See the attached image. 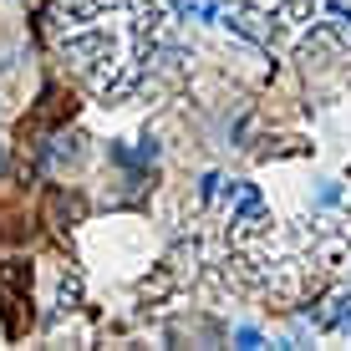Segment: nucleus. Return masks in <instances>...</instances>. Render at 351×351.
Returning a JSON list of instances; mask_svg holds the SVG:
<instances>
[{"mask_svg":"<svg viewBox=\"0 0 351 351\" xmlns=\"http://www.w3.org/2000/svg\"><path fill=\"white\" fill-rule=\"evenodd\" d=\"M321 204H341V184H321Z\"/></svg>","mask_w":351,"mask_h":351,"instance_id":"obj_6","label":"nucleus"},{"mask_svg":"<svg viewBox=\"0 0 351 351\" xmlns=\"http://www.w3.org/2000/svg\"><path fill=\"white\" fill-rule=\"evenodd\" d=\"M234 346H245V351H255V346H265V336L255 331V326H239V331H234Z\"/></svg>","mask_w":351,"mask_h":351,"instance_id":"obj_5","label":"nucleus"},{"mask_svg":"<svg viewBox=\"0 0 351 351\" xmlns=\"http://www.w3.org/2000/svg\"><path fill=\"white\" fill-rule=\"evenodd\" d=\"M26 290H31V265L5 260V265H0V316H5L10 336L26 331V316H16V306H26Z\"/></svg>","mask_w":351,"mask_h":351,"instance_id":"obj_2","label":"nucleus"},{"mask_svg":"<svg viewBox=\"0 0 351 351\" xmlns=\"http://www.w3.org/2000/svg\"><path fill=\"white\" fill-rule=\"evenodd\" d=\"M77 300H82V285H77V275H62V290H56V316L77 311Z\"/></svg>","mask_w":351,"mask_h":351,"instance_id":"obj_4","label":"nucleus"},{"mask_svg":"<svg viewBox=\"0 0 351 351\" xmlns=\"http://www.w3.org/2000/svg\"><path fill=\"white\" fill-rule=\"evenodd\" d=\"M71 92H62V87H41V97H36V107H31V117L21 123V138L31 143V148H41V138H51L56 128L71 117Z\"/></svg>","mask_w":351,"mask_h":351,"instance_id":"obj_1","label":"nucleus"},{"mask_svg":"<svg viewBox=\"0 0 351 351\" xmlns=\"http://www.w3.org/2000/svg\"><path fill=\"white\" fill-rule=\"evenodd\" d=\"M331 0H280V21L285 26H316V16H326Z\"/></svg>","mask_w":351,"mask_h":351,"instance_id":"obj_3","label":"nucleus"}]
</instances>
